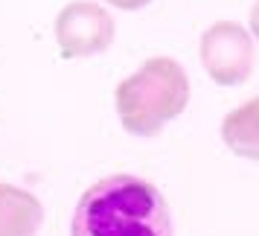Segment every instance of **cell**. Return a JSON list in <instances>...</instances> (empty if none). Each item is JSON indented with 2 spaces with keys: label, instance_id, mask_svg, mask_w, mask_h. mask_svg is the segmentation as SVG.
Returning <instances> with one entry per match:
<instances>
[{
  "label": "cell",
  "instance_id": "cell-1",
  "mask_svg": "<svg viewBox=\"0 0 259 236\" xmlns=\"http://www.w3.org/2000/svg\"><path fill=\"white\" fill-rule=\"evenodd\" d=\"M70 236H172L163 192L137 175H108L82 192Z\"/></svg>",
  "mask_w": 259,
  "mask_h": 236
},
{
  "label": "cell",
  "instance_id": "cell-2",
  "mask_svg": "<svg viewBox=\"0 0 259 236\" xmlns=\"http://www.w3.org/2000/svg\"><path fill=\"white\" fill-rule=\"evenodd\" d=\"M117 117L134 137H152L189 105V76L169 56H154L117 85Z\"/></svg>",
  "mask_w": 259,
  "mask_h": 236
},
{
  "label": "cell",
  "instance_id": "cell-3",
  "mask_svg": "<svg viewBox=\"0 0 259 236\" xmlns=\"http://www.w3.org/2000/svg\"><path fill=\"white\" fill-rule=\"evenodd\" d=\"M114 15L94 0H73L56 18V41L64 59H88L114 44Z\"/></svg>",
  "mask_w": 259,
  "mask_h": 236
},
{
  "label": "cell",
  "instance_id": "cell-4",
  "mask_svg": "<svg viewBox=\"0 0 259 236\" xmlns=\"http://www.w3.org/2000/svg\"><path fill=\"white\" fill-rule=\"evenodd\" d=\"M198 56L207 76L222 88L247 82V76L253 70V41L245 26L233 24V21L212 24L201 35Z\"/></svg>",
  "mask_w": 259,
  "mask_h": 236
},
{
  "label": "cell",
  "instance_id": "cell-5",
  "mask_svg": "<svg viewBox=\"0 0 259 236\" xmlns=\"http://www.w3.org/2000/svg\"><path fill=\"white\" fill-rule=\"evenodd\" d=\"M41 222L44 207L29 189L0 184V236H35Z\"/></svg>",
  "mask_w": 259,
  "mask_h": 236
},
{
  "label": "cell",
  "instance_id": "cell-6",
  "mask_svg": "<svg viewBox=\"0 0 259 236\" xmlns=\"http://www.w3.org/2000/svg\"><path fill=\"white\" fill-rule=\"evenodd\" d=\"M222 140L233 154L259 164V96L233 108L222 120Z\"/></svg>",
  "mask_w": 259,
  "mask_h": 236
},
{
  "label": "cell",
  "instance_id": "cell-7",
  "mask_svg": "<svg viewBox=\"0 0 259 236\" xmlns=\"http://www.w3.org/2000/svg\"><path fill=\"white\" fill-rule=\"evenodd\" d=\"M105 3L117 6V9H122V12H137V9H143V6H149L152 0H105Z\"/></svg>",
  "mask_w": 259,
  "mask_h": 236
},
{
  "label": "cell",
  "instance_id": "cell-8",
  "mask_svg": "<svg viewBox=\"0 0 259 236\" xmlns=\"http://www.w3.org/2000/svg\"><path fill=\"white\" fill-rule=\"evenodd\" d=\"M250 32H253V38H259V0L250 9Z\"/></svg>",
  "mask_w": 259,
  "mask_h": 236
}]
</instances>
